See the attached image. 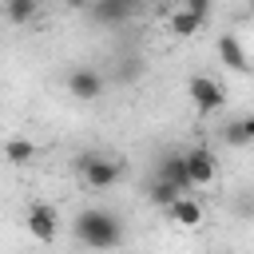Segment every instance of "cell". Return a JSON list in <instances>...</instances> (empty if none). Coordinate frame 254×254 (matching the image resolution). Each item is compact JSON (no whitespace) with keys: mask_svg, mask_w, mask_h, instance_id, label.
Returning a JSON list of instances; mask_svg holds the SVG:
<instances>
[{"mask_svg":"<svg viewBox=\"0 0 254 254\" xmlns=\"http://www.w3.org/2000/svg\"><path fill=\"white\" fill-rule=\"evenodd\" d=\"M155 179H163V183H171L179 194H190L194 187H190V179H187V163H183V151H167L163 159H159V175Z\"/></svg>","mask_w":254,"mask_h":254,"instance_id":"ba28073f","label":"cell"},{"mask_svg":"<svg viewBox=\"0 0 254 254\" xmlns=\"http://www.w3.org/2000/svg\"><path fill=\"white\" fill-rule=\"evenodd\" d=\"M167 214H171V222H175V226L194 230V226L202 222V202H198L194 194H183V198H175V202L167 206Z\"/></svg>","mask_w":254,"mask_h":254,"instance_id":"8fae6325","label":"cell"},{"mask_svg":"<svg viewBox=\"0 0 254 254\" xmlns=\"http://www.w3.org/2000/svg\"><path fill=\"white\" fill-rule=\"evenodd\" d=\"M183 163H187L190 187H210L214 175H218V159H214L210 147H187V151H183Z\"/></svg>","mask_w":254,"mask_h":254,"instance_id":"8992f818","label":"cell"},{"mask_svg":"<svg viewBox=\"0 0 254 254\" xmlns=\"http://www.w3.org/2000/svg\"><path fill=\"white\" fill-rule=\"evenodd\" d=\"M87 12H91L95 24H127L135 16V4L131 0H95Z\"/></svg>","mask_w":254,"mask_h":254,"instance_id":"9c48e42d","label":"cell"},{"mask_svg":"<svg viewBox=\"0 0 254 254\" xmlns=\"http://www.w3.org/2000/svg\"><path fill=\"white\" fill-rule=\"evenodd\" d=\"M139 71H143V64L131 56V60H119V67H115V79H119V83H131V79H139Z\"/></svg>","mask_w":254,"mask_h":254,"instance_id":"2e32d148","label":"cell"},{"mask_svg":"<svg viewBox=\"0 0 254 254\" xmlns=\"http://www.w3.org/2000/svg\"><path fill=\"white\" fill-rule=\"evenodd\" d=\"M147 198H151L155 206H163V210H167V206H171L175 198H183V194H179V190H175L171 183H163V179H155V183L147 187Z\"/></svg>","mask_w":254,"mask_h":254,"instance_id":"9a60e30c","label":"cell"},{"mask_svg":"<svg viewBox=\"0 0 254 254\" xmlns=\"http://www.w3.org/2000/svg\"><path fill=\"white\" fill-rule=\"evenodd\" d=\"M71 234H75L79 246L103 254V250H115L123 242V222H119V214H111L103 206H83L71 218Z\"/></svg>","mask_w":254,"mask_h":254,"instance_id":"6da1fadb","label":"cell"},{"mask_svg":"<svg viewBox=\"0 0 254 254\" xmlns=\"http://www.w3.org/2000/svg\"><path fill=\"white\" fill-rule=\"evenodd\" d=\"M24 226H28V234H32L36 242L52 246V242L60 238V210H56L52 202H32L28 214H24Z\"/></svg>","mask_w":254,"mask_h":254,"instance_id":"277c9868","label":"cell"},{"mask_svg":"<svg viewBox=\"0 0 254 254\" xmlns=\"http://www.w3.org/2000/svg\"><path fill=\"white\" fill-rule=\"evenodd\" d=\"M206 16H210V4H206V0H183V4H175V8L167 12V28H171L175 36H190V32L202 28Z\"/></svg>","mask_w":254,"mask_h":254,"instance_id":"5b68a950","label":"cell"},{"mask_svg":"<svg viewBox=\"0 0 254 254\" xmlns=\"http://www.w3.org/2000/svg\"><path fill=\"white\" fill-rule=\"evenodd\" d=\"M214 48H218V60H222L230 71H246V67H250V56H246V48H242V40H238L234 32H222Z\"/></svg>","mask_w":254,"mask_h":254,"instance_id":"30bf717a","label":"cell"},{"mask_svg":"<svg viewBox=\"0 0 254 254\" xmlns=\"http://www.w3.org/2000/svg\"><path fill=\"white\" fill-rule=\"evenodd\" d=\"M103 71H95V67H71L67 71V95L71 99H79V103H95L99 95H103Z\"/></svg>","mask_w":254,"mask_h":254,"instance_id":"52a82bcc","label":"cell"},{"mask_svg":"<svg viewBox=\"0 0 254 254\" xmlns=\"http://www.w3.org/2000/svg\"><path fill=\"white\" fill-rule=\"evenodd\" d=\"M4 159H8L12 167H28V163L36 159V143H32V139H8V143H4Z\"/></svg>","mask_w":254,"mask_h":254,"instance_id":"5bb4252c","label":"cell"},{"mask_svg":"<svg viewBox=\"0 0 254 254\" xmlns=\"http://www.w3.org/2000/svg\"><path fill=\"white\" fill-rule=\"evenodd\" d=\"M75 171L83 175V183H87L91 190H111V187L119 183V175H123V167H119L111 155H95V151L75 155Z\"/></svg>","mask_w":254,"mask_h":254,"instance_id":"7a4b0ae2","label":"cell"},{"mask_svg":"<svg viewBox=\"0 0 254 254\" xmlns=\"http://www.w3.org/2000/svg\"><path fill=\"white\" fill-rule=\"evenodd\" d=\"M187 95H190V103H194L198 115H214V111H222V103H226L222 83H218L214 75H202V71L187 79Z\"/></svg>","mask_w":254,"mask_h":254,"instance_id":"3957f363","label":"cell"},{"mask_svg":"<svg viewBox=\"0 0 254 254\" xmlns=\"http://www.w3.org/2000/svg\"><path fill=\"white\" fill-rule=\"evenodd\" d=\"M36 16H40L36 0H4V20L8 24H32Z\"/></svg>","mask_w":254,"mask_h":254,"instance_id":"4fadbf2b","label":"cell"},{"mask_svg":"<svg viewBox=\"0 0 254 254\" xmlns=\"http://www.w3.org/2000/svg\"><path fill=\"white\" fill-rule=\"evenodd\" d=\"M222 143H226V147H246V143H254V115L230 119V123L222 127Z\"/></svg>","mask_w":254,"mask_h":254,"instance_id":"7c38bea8","label":"cell"}]
</instances>
